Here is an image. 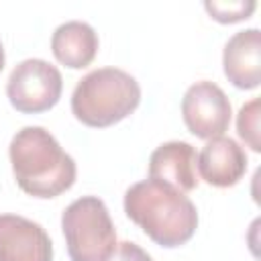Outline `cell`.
Wrapping results in <instances>:
<instances>
[{
	"mask_svg": "<svg viewBox=\"0 0 261 261\" xmlns=\"http://www.w3.org/2000/svg\"><path fill=\"white\" fill-rule=\"evenodd\" d=\"M51 51L59 63L82 69L90 65L98 53V33L84 20H67L53 31Z\"/></svg>",
	"mask_w": 261,
	"mask_h": 261,
	"instance_id": "8fae6325",
	"label": "cell"
},
{
	"mask_svg": "<svg viewBox=\"0 0 261 261\" xmlns=\"http://www.w3.org/2000/svg\"><path fill=\"white\" fill-rule=\"evenodd\" d=\"M61 230L71 261H108L116 249V230L98 196L73 200L61 214Z\"/></svg>",
	"mask_w": 261,
	"mask_h": 261,
	"instance_id": "277c9868",
	"label": "cell"
},
{
	"mask_svg": "<svg viewBox=\"0 0 261 261\" xmlns=\"http://www.w3.org/2000/svg\"><path fill=\"white\" fill-rule=\"evenodd\" d=\"M259 106H261V100L259 98H253V100H249L247 104L241 106L239 116H237L239 137L255 153L261 151V141H259Z\"/></svg>",
	"mask_w": 261,
	"mask_h": 261,
	"instance_id": "7c38bea8",
	"label": "cell"
},
{
	"mask_svg": "<svg viewBox=\"0 0 261 261\" xmlns=\"http://www.w3.org/2000/svg\"><path fill=\"white\" fill-rule=\"evenodd\" d=\"M63 90L59 69L39 57L16 63L6 82V96L10 104L24 114H39L53 108Z\"/></svg>",
	"mask_w": 261,
	"mask_h": 261,
	"instance_id": "5b68a950",
	"label": "cell"
},
{
	"mask_svg": "<svg viewBox=\"0 0 261 261\" xmlns=\"http://www.w3.org/2000/svg\"><path fill=\"white\" fill-rule=\"evenodd\" d=\"M139 102L141 86L128 71L118 67H98L75 84L71 112L86 126L106 128L135 112Z\"/></svg>",
	"mask_w": 261,
	"mask_h": 261,
	"instance_id": "3957f363",
	"label": "cell"
},
{
	"mask_svg": "<svg viewBox=\"0 0 261 261\" xmlns=\"http://www.w3.org/2000/svg\"><path fill=\"white\" fill-rule=\"evenodd\" d=\"M124 212L159 247L173 249L188 243L198 228V210L179 190L143 179L124 192Z\"/></svg>",
	"mask_w": 261,
	"mask_h": 261,
	"instance_id": "6da1fadb",
	"label": "cell"
},
{
	"mask_svg": "<svg viewBox=\"0 0 261 261\" xmlns=\"http://www.w3.org/2000/svg\"><path fill=\"white\" fill-rule=\"evenodd\" d=\"M224 75L234 88L253 90L261 82V33L251 27L234 33L222 51Z\"/></svg>",
	"mask_w": 261,
	"mask_h": 261,
	"instance_id": "9c48e42d",
	"label": "cell"
},
{
	"mask_svg": "<svg viewBox=\"0 0 261 261\" xmlns=\"http://www.w3.org/2000/svg\"><path fill=\"white\" fill-rule=\"evenodd\" d=\"M198 171L206 184L230 188L247 171V153L230 137L208 139L198 155Z\"/></svg>",
	"mask_w": 261,
	"mask_h": 261,
	"instance_id": "30bf717a",
	"label": "cell"
},
{
	"mask_svg": "<svg viewBox=\"0 0 261 261\" xmlns=\"http://www.w3.org/2000/svg\"><path fill=\"white\" fill-rule=\"evenodd\" d=\"M181 116L188 130L200 139L222 137L230 124L232 108L220 86L202 80L192 84L181 98Z\"/></svg>",
	"mask_w": 261,
	"mask_h": 261,
	"instance_id": "8992f818",
	"label": "cell"
},
{
	"mask_svg": "<svg viewBox=\"0 0 261 261\" xmlns=\"http://www.w3.org/2000/svg\"><path fill=\"white\" fill-rule=\"evenodd\" d=\"M108 261H153V259H151V255H149L143 247H139L137 243H133V241H122V243L116 245V249H114V253L110 255Z\"/></svg>",
	"mask_w": 261,
	"mask_h": 261,
	"instance_id": "5bb4252c",
	"label": "cell"
},
{
	"mask_svg": "<svg viewBox=\"0 0 261 261\" xmlns=\"http://www.w3.org/2000/svg\"><path fill=\"white\" fill-rule=\"evenodd\" d=\"M198 155L186 141L161 143L149 157V179L167 184L179 192H192L198 186Z\"/></svg>",
	"mask_w": 261,
	"mask_h": 261,
	"instance_id": "ba28073f",
	"label": "cell"
},
{
	"mask_svg": "<svg viewBox=\"0 0 261 261\" xmlns=\"http://www.w3.org/2000/svg\"><path fill=\"white\" fill-rule=\"evenodd\" d=\"M4 61H6V55H4V47H2V41H0V71L4 67Z\"/></svg>",
	"mask_w": 261,
	"mask_h": 261,
	"instance_id": "9a60e30c",
	"label": "cell"
},
{
	"mask_svg": "<svg viewBox=\"0 0 261 261\" xmlns=\"http://www.w3.org/2000/svg\"><path fill=\"white\" fill-rule=\"evenodd\" d=\"M0 261H53V243L39 222L0 214Z\"/></svg>",
	"mask_w": 261,
	"mask_h": 261,
	"instance_id": "52a82bcc",
	"label": "cell"
},
{
	"mask_svg": "<svg viewBox=\"0 0 261 261\" xmlns=\"http://www.w3.org/2000/svg\"><path fill=\"white\" fill-rule=\"evenodd\" d=\"M204 8L210 12V16L218 22H239L243 18H249L253 10L257 8L255 0H234V2H204Z\"/></svg>",
	"mask_w": 261,
	"mask_h": 261,
	"instance_id": "4fadbf2b",
	"label": "cell"
},
{
	"mask_svg": "<svg viewBox=\"0 0 261 261\" xmlns=\"http://www.w3.org/2000/svg\"><path fill=\"white\" fill-rule=\"evenodd\" d=\"M12 173L22 192L35 198H55L75 181L77 167L57 139L43 126H22L8 147Z\"/></svg>",
	"mask_w": 261,
	"mask_h": 261,
	"instance_id": "7a4b0ae2",
	"label": "cell"
}]
</instances>
